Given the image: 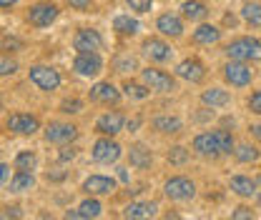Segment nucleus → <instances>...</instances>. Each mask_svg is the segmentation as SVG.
Returning <instances> with one entry per match:
<instances>
[{
    "mask_svg": "<svg viewBox=\"0 0 261 220\" xmlns=\"http://www.w3.org/2000/svg\"><path fill=\"white\" fill-rule=\"evenodd\" d=\"M236 148V140L231 135V130L224 128H216V130H203L198 133L191 143V150L198 158H206V160H219L224 155H231Z\"/></svg>",
    "mask_w": 261,
    "mask_h": 220,
    "instance_id": "nucleus-1",
    "label": "nucleus"
},
{
    "mask_svg": "<svg viewBox=\"0 0 261 220\" xmlns=\"http://www.w3.org/2000/svg\"><path fill=\"white\" fill-rule=\"evenodd\" d=\"M226 58L244 63H261V38L256 35H239L224 48Z\"/></svg>",
    "mask_w": 261,
    "mask_h": 220,
    "instance_id": "nucleus-2",
    "label": "nucleus"
},
{
    "mask_svg": "<svg viewBox=\"0 0 261 220\" xmlns=\"http://www.w3.org/2000/svg\"><path fill=\"white\" fill-rule=\"evenodd\" d=\"M196 183L186 175H171L166 183H163V195L173 203H189L196 198Z\"/></svg>",
    "mask_w": 261,
    "mask_h": 220,
    "instance_id": "nucleus-3",
    "label": "nucleus"
},
{
    "mask_svg": "<svg viewBox=\"0 0 261 220\" xmlns=\"http://www.w3.org/2000/svg\"><path fill=\"white\" fill-rule=\"evenodd\" d=\"M221 75H224L226 85H231V88H249V85H251V80H254L251 63H244V60H231V58L224 63V68H221Z\"/></svg>",
    "mask_w": 261,
    "mask_h": 220,
    "instance_id": "nucleus-4",
    "label": "nucleus"
},
{
    "mask_svg": "<svg viewBox=\"0 0 261 220\" xmlns=\"http://www.w3.org/2000/svg\"><path fill=\"white\" fill-rule=\"evenodd\" d=\"M141 80L153 90V93H173L176 90V75H171L168 70H161V68H141Z\"/></svg>",
    "mask_w": 261,
    "mask_h": 220,
    "instance_id": "nucleus-5",
    "label": "nucleus"
},
{
    "mask_svg": "<svg viewBox=\"0 0 261 220\" xmlns=\"http://www.w3.org/2000/svg\"><path fill=\"white\" fill-rule=\"evenodd\" d=\"M123 155V148H121V143L116 140V138H111V135H103V138H98L96 143H93V148H91V158L96 160L98 165H113V163H118Z\"/></svg>",
    "mask_w": 261,
    "mask_h": 220,
    "instance_id": "nucleus-6",
    "label": "nucleus"
},
{
    "mask_svg": "<svg viewBox=\"0 0 261 220\" xmlns=\"http://www.w3.org/2000/svg\"><path fill=\"white\" fill-rule=\"evenodd\" d=\"M28 80L43 93H53L61 88V73L50 65H33L28 70Z\"/></svg>",
    "mask_w": 261,
    "mask_h": 220,
    "instance_id": "nucleus-7",
    "label": "nucleus"
},
{
    "mask_svg": "<svg viewBox=\"0 0 261 220\" xmlns=\"http://www.w3.org/2000/svg\"><path fill=\"white\" fill-rule=\"evenodd\" d=\"M206 65L201 58H184L181 63L176 65V70H173V75L178 78V80H186V83H191V85H198V83H203L206 80Z\"/></svg>",
    "mask_w": 261,
    "mask_h": 220,
    "instance_id": "nucleus-8",
    "label": "nucleus"
},
{
    "mask_svg": "<svg viewBox=\"0 0 261 220\" xmlns=\"http://www.w3.org/2000/svg\"><path fill=\"white\" fill-rule=\"evenodd\" d=\"M141 53L151 60V63H168L171 58H173V48H171V43L166 40V38H146L143 43H141Z\"/></svg>",
    "mask_w": 261,
    "mask_h": 220,
    "instance_id": "nucleus-9",
    "label": "nucleus"
},
{
    "mask_svg": "<svg viewBox=\"0 0 261 220\" xmlns=\"http://www.w3.org/2000/svg\"><path fill=\"white\" fill-rule=\"evenodd\" d=\"M58 15H61L58 5H53V3H35L28 10V23L33 28H48L50 23L58 20Z\"/></svg>",
    "mask_w": 261,
    "mask_h": 220,
    "instance_id": "nucleus-10",
    "label": "nucleus"
},
{
    "mask_svg": "<svg viewBox=\"0 0 261 220\" xmlns=\"http://www.w3.org/2000/svg\"><path fill=\"white\" fill-rule=\"evenodd\" d=\"M88 98H91L93 103H98V105H118L121 98H123V90H118L111 80H100L96 85H91Z\"/></svg>",
    "mask_w": 261,
    "mask_h": 220,
    "instance_id": "nucleus-11",
    "label": "nucleus"
},
{
    "mask_svg": "<svg viewBox=\"0 0 261 220\" xmlns=\"http://www.w3.org/2000/svg\"><path fill=\"white\" fill-rule=\"evenodd\" d=\"M73 70L81 78H96L103 73V58L100 53H78L73 60Z\"/></svg>",
    "mask_w": 261,
    "mask_h": 220,
    "instance_id": "nucleus-12",
    "label": "nucleus"
},
{
    "mask_svg": "<svg viewBox=\"0 0 261 220\" xmlns=\"http://www.w3.org/2000/svg\"><path fill=\"white\" fill-rule=\"evenodd\" d=\"M156 30L161 33L163 38H171V40H178L184 38V15H176V13H161L156 18Z\"/></svg>",
    "mask_w": 261,
    "mask_h": 220,
    "instance_id": "nucleus-13",
    "label": "nucleus"
},
{
    "mask_svg": "<svg viewBox=\"0 0 261 220\" xmlns=\"http://www.w3.org/2000/svg\"><path fill=\"white\" fill-rule=\"evenodd\" d=\"M75 138H78V128L73 125V123H61V120H56V123H48V128H45V140H48V143L70 145Z\"/></svg>",
    "mask_w": 261,
    "mask_h": 220,
    "instance_id": "nucleus-14",
    "label": "nucleus"
},
{
    "mask_svg": "<svg viewBox=\"0 0 261 220\" xmlns=\"http://www.w3.org/2000/svg\"><path fill=\"white\" fill-rule=\"evenodd\" d=\"M73 48L78 53H98L103 50V35L93 28H81L73 35Z\"/></svg>",
    "mask_w": 261,
    "mask_h": 220,
    "instance_id": "nucleus-15",
    "label": "nucleus"
},
{
    "mask_svg": "<svg viewBox=\"0 0 261 220\" xmlns=\"http://www.w3.org/2000/svg\"><path fill=\"white\" fill-rule=\"evenodd\" d=\"M123 128H126V115L121 110H108V113L98 115V120H96V133H100V135L116 138Z\"/></svg>",
    "mask_w": 261,
    "mask_h": 220,
    "instance_id": "nucleus-16",
    "label": "nucleus"
},
{
    "mask_svg": "<svg viewBox=\"0 0 261 220\" xmlns=\"http://www.w3.org/2000/svg\"><path fill=\"white\" fill-rule=\"evenodd\" d=\"M116 185H118V183H116V178L96 173V175H88V178L83 180L81 190H83L86 195H111V193L116 190Z\"/></svg>",
    "mask_w": 261,
    "mask_h": 220,
    "instance_id": "nucleus-17",
    "label": "nucleus"
},
{
    "mask_svg": "<svg viewBox=\"0 0 261 220\" xmlns=\"http://www.w3.org/2000/svg\"><path fill=\"white\" fill-rule=\"evenodd\" d=\"M8 130L15 135H33L40 130V120L31 113H13L8 118Z\"/></svg>",
    "mask_w": 261,
    "mask_h": 220,
    "instance_id": "nucleus-18",
    "label": "nucleus"
},
{
    "mask_svg": "<svg viewBox=\"0 0 261 220\" xmlns=\"http://www.w3.org/2000/svg\"><path fill=\"white\" fill-rule=\"evenodd\" d=\"M159 215V205L153 200H133L123 208V218L128 220H148Z\"/></svg>",
    "mask_w": 261,
    "mask_h": 220,
    "instance_id": "nucleus-19",
    "label": "nucleus"
},
{
    "mask_svg": "<svg viewBox=\"0 0 261 220\" xmlns=\"http://www.w3.org/2000/svg\"><path fill=\"white\" fill-rule=\"evenodd\" d=\"M228 188L233 195L244 198V200H251L259 195V185H256V178H249V175H231L228 178Z\"/></svg>",
    "mask_w": 261,
    "mask_h": 220,
    "instance_id": "nucleus-20",
    "label": "nucleus"
},
{
    "mask_svg": "<svg viewBox=\"0 0 261 220\" xmlns=\"http://www.w3.org/2000/svg\"><path fill=\"white\" fill-rule=\"evenodd\" d=\"M103 213V205L98 200V195H88L75 210H68L65 218H73V220H91V218H100Z\"/></svg>",
    "mask_w": 261,
    "mask_h": 220,
    "instance_id": "nucleus-21",
    "label": "nucleus"
},
{
    "mask_svg": "<svg viewBox=\"0 0 261 220\" xmlns=\"http://www.w3.org/2000/svg\"><path fill=\"white\" fill-rule=\"evenodd\" d=\"M191 40L196 45H216L221 40V28L214 23H198V28L191 33Z\"/></svg>",
    "mask_w": 261,
    "mask_h": 220,
    "instance_id": "nucleus-22",
    "label": "nucleus"
},
{
    "mask_svg": "<svg viewBox=\"0 0 261 220\" xmlns=\"http://www.w3.org/2000/svg\"><path fill=\"white\" fill-rule=\"evenodd\" d=\"M151 128L159 135H178L184 130V118H178V115H156L151 120Z\"/></svg>",
    "mask_w": 261,
    "mask_h": 220,
    "instance_id": "nucleus-23",
    "label": "nucleus"
},
{
    "mask_svg": "<svg viewBox=\"0 0 261 220\" xmlns=\"http://www.w3.org/2000/svg\"><path fill=\"white\" fill-rule=\"evenodd\" d=\"M181 15H184V20L203 23L208 18V5L203 0H184L181 3Z\"/></svg>",
    "mask_w": 261,
    "mask_h": 220,
    "instance_id": "nucleus-24",
    "label": "nucleus"
},
{
    "mask_svg": "<svg viewBox=\"0 0 261 220\" xmlns=\"http://www.w3.org/2000/svg\"><path fill=\"white\" fill-rule=\"evenodd\" d=\"M128 163L130 168H136V170H148L153 165V153L143 143H136V145H130L128 150Z\"/></svg>",
    "mask_w": 261,
    "mask_h": 220,
    "instance_id": "nucleus-25",
    "label": "nucleus"
},
{
    "mask_svg": "<svg viewBox=\"0 0 261 220\" xmlns=\"http://www.w3.org/2000/svg\"><path fill=\"white\" fill-rule=\"evenodd\" d=\"M201 103L206 108H211V110H219V108H226L231 103V93L224 90V88H206L201 93Z\"/></svg>",
    "mask_w": 261,
    "mask_h": 220,
    "instance_id": "nucleus-26",
    "label": "nucleus"
},
{
    "mask_svg": "<svg viewBox=\"0 0 261 220\" xmlns=\"http://www.w3.org/2000/svg\"><path fill=\"white\" fill-rule=\"evenodd\" d=\"M241 20L249 28H261V0H246L241 5Z\"/></svg>",
    "mask_w": 261,
    "mask_h": 220,
    "instance_id": "nucleus-27",
    "label": "nucleus"
},
{
    "mask_svg": "<svg viewBox=\"0 0 261 220\" xmlns=\"http://www.w3.org/2000/svg\"><path fill=\"white\" fill-rule=\"evenodd\" d=\"M10 193H28L35 188V175L33 170H15V175L10 178Z\"/></svg>",
    "mask_w": 261,
    "mask_h": 220,
    "instance_id": "nucleus-28",
    "label": "nucleus"
},
{
    "mask_svg": "<svg viewBox=\"0 0 261 220\" xmlns=\"http://www.w3.org/2000/svg\"><path fill=\"white\" fill-rule=\"evenodd\" d=\"M113 30L118 33V35H138L141 23L136 18H130L128 13H121V15L113 18Z\"/></svg>",
    "mask_w": 261,
    "mask_h": 220,
    "instance_id": "nucleus-29",
    "label": "nucleus"
},
{
    "mask_svg": "<svg viewBox=\"0 0 261 220\" xmlns=\"http://www.w3.org/2000/svg\"><path fill=\"white\" fill-rule=\"evenodd\" d=\"M121 90H123V95H126V98H130V100H148V98H151V93H153V90H151L143 80H141V83H136V80H126Z\"/></svg>",
    "mask_w": 261,
    "mask_h": 220,
    "instance_id": "nucleus-30",
    "label": "nucleus"
},
{
    "mask_svg": "<svg viewBox=\"0 0 261 220\" xmlns=\"http://www.w3.org/2000/svg\"><path fill=\"white\" fill-rule=\"evenodd\" d=\"M233 158L241 163V165H249V163H256L261 158V150L254 145V143H241L233 148Z\"/></svg>",
    "mask_w": 261,
    "mask_h": 220,
    "instance_id": "nucleus-31",
    "label": "nucleus"
},
{
    "mask_svg": "<svg viewBox=\"0 0 261 220\" xmlns=\"http://www.w3.org/2000/svg\"><path fill=\"white\" fill-rule=\"evenodd\" d=\"M189 158H191V150H186L184 145H171L168 153H166V160H168L171 165H186Z\"/></svg>",
    "mask_w": 261,
    "mask_h": 220,
    "instance_id": "nucleus-32",
    "label": "nucleus"
},
{
    "mask_svg": "<svg viewBox=\"0 0 261 220\" xmlns=\"http://www.w3.org/2000/svg\"><path fill=\"white\" fill-rule=\"evenodd\" d=\"M13 165H15V170H35V165H38V155H35L33 150H23V153H18V155H15Z\"/></svg>",
    "mask_w": 261,
    "mask_h": 220,
    "instance_id": "nucleus-33",
    "label": "nucleus"
},
{
    "mask_svg": "<svg viewBox=\"0 0 261 220\" xmlns=\"http://www.w3.org/2000/svg\"><path fill=\"white\" fill-rule=\"evenodd\" d=\"M113 65H116L118 73H133V70H141V68H138V60H136L133 55H118Z\"/></svg>",
    "mask_w": 261,
    "mask_h": 220,
    "instance_id": "nucleus-34",
    "label": "nucleus"
},
{
    "mask_svg": "<svg viewBox=\"0 0 261 220\" xmlns=\"http://www.w3.org/2000/svg\"><path fill=\"white\" fill-rule=\"evenodd\" d=\"M126 5L130 8V13H136V15H143V13L153 10V0H126Z\"/></svg>",
    "mask_w": 261,
    "mask_h": 220,
    "instance_id": "nucleus-35",
    "label": "nucleus"
},
{
    "mask_svg": "<svg viewBox=\"0 0 261 220\" xmlns=\"http://www.w3.org/2000/svg\"><path fill=\"white\" fill-rule=\"evenodd\" d=\"M81 110H83V100H78V98H70V100L61 103V113H65V115H78Z\"/></svg>",
    "mask_w": 261,
    "mask_h": 220,
    "instance_id": "nucleus-36",
    "label": "nucleus"
},
{
    "mask_svg": "<svg viewBox=\"0 0 261 220\" xmlns=\"http://www.w3.org/2000/svg\"><path fill=\"white\" fill-rule=\"evenodd\" d=\"M13 73H18V63L13 58H0V78L13 75Z\"/></svg>",
    "mask_w": 261,
    "mask_h": 220,
    "instance_id": "nucleus-37",
    "label": "nucleus"
},
{
    "mask_svg": "<svg viewBox=\"0 0 261 220\" xmlns=\"http://www.w3.org/2000/svg\"><path fill=\"white\" fill-rule=\"evenodd\" d=\"M246 105H249V110H251L254 115H259L261 118V90H254V93L249 95Z\"/></svg>",
    "mask_w": 261,
    "mask_h": 220,
    "instance_id": "nucleus-38",
    "label": "nucleus"
},
{
    "mask_svg": "<svg viewBox=\"0 0 261 220\" xmlns=\"http://www.w3.org/2000/svg\"><path fill=\"white\" fill-rule=\"evenodd\" d=\"M231 218L233 220H251L254 218V210H251V208H246V205H239V208L231 213Z\"/></svg>",
    "mask_w": 261,
    "mask_h": 220,
    "instance_id": "nucleus-39",
    "label": "nucleus"
},
{
    "mask_svg": "<svg viewBox=\"0 0 261 220\" xmlns=\"http://www.w3.org/2000/svg\"><path fill=\"white\" fill-rule=\"evenodd\" d=\"M5 183H10V165L0 163V185H5Z\"/></svg>",
    "mask_w": 261,
    "mask_h": 220,
    "instance_id": "nucleus-40",
    "label": "nucleus"
},
{
    "mask_svg": "<svg viewBox=\"0 0 261 220\" xmlns=\"http://www.w3.org/2000/svg\"><path fill=\"white\" fill-rule=\"evenodd\" d=\"M73 158H75V148H63L58 160H61V163H68V160H73Z\"/></svg>",
    "mask_w": 261,
    "mask_h": 220,
    "instance_id": "nucleus-41",
    "label": "nucleus"
},
{
    "mask_svg": "<svg viewBox=\"0 0 261 220\" xmlns=\"http://www.w3.org/2000/svg\"><path fill=\"white\" fill-rule=\"evenodd\" d=\"M68 3H70V8H75V10H86L93 0H68Z\"/></svg>",
    "mask_w": 261,
    "mask_h": 220,
    "instance_id": "nucleus-42",
    "label": "nucleus"
},
{
    "mask_svg": "<svg viewBox=\"0 0 261 220\" xmlns=\"http://www.w3.org/2000/svg\"><path fill=\"white\" fill-rule=\"evenodd\" d=\"M118 178H121L123 183H128V170H126V168H118Z\"/></svg>",
    "mask_w": 261,
    "mask_h": 220,
    "instance_id": "nucleus-43",
    "label": "nucleus"
},
{
    "mask_svg": "<svg viewBox=\"0 0 261 220\" xmlns=\"http://www.w3.org/2000/svg\"><path fill=\"white\" fill-rule=\"evenodd\" d=\"M249 130H251V133L256 135V140H259V145H261V125H251Z\"/></svg>",
    "mask_w": 261,
    "mask_h": 220,
    "instance_id": "nucleus-44",
    "label": "nucleus"
},
{
    "mask_svg": "<svg viewBox=\"0 0 261 220\" xmlns=\"http://www.w3.org/2000/svg\"><path fill=\"white\" fill-rule=\"evenodd\" d=\"M18 0H0V8H13Z\"/></svg>",
    "mask_w": 261,
    "mask_h": 220,
    "instance_id": "nucleus-45",
    "label": "nucleus"
},
{
    "mask_svg": "<svg viewBox=\"0 0 261 220\" xmlns=\"http://www.w3.org/2000/svg\"><path fill=\"white\" fill-rule=\"evenodd\" d=\"M256 185H259V193H261V173L256 175Z\"/></svg>",
    "mask_w": 261,
    "mask_h": 220,
    "instance_id": "nucleus-46",
    "label": "nucleus"
}]
</instances>
